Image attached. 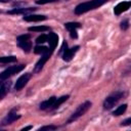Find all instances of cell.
Masks as SVG:
<instances>
[{"label":"cell","instance_id":"6da1fadb","mask_svg":"<svg viewBox=\"0 0 131 131\" xmlns=\"http://www.w3.org/2000/svg\"><path fill=\"white\" fill-rule=\"evenodd\" d=\"M107 1L110 0H91V1H87V2H83V3H80L78 4L76 7H75V14L79 15V14H82V13H85L89 10H93V9H96L98 8L99 6L103 5L104 3H106Z\"/></svg>","mask_w":131,"mask_h":131},{"label":"cell","instance_id":"7a4b0ae2","mask_svg":"<svg viewBox=\"0 0 131 131\" xmlns=\"http://www.w3.org/2000/svg\"><path fill=\"white\" fill-rule=\"evenodd\" d=\"M125 95L124 91H116L114 93H112L111 95H108L104 101H103V108L104 110H112Z\"/></svg>","mask_w":131,"mask_h":131},{"label":"cell","instance_id":"3957f363","mask_svg":"<svg viewBox=\"0 0 131 131\" xmlns=\"http://www.w3.org/2000/svg\"><path fill=\"white\" fill-rule=\"evenodd\" d=\"M91 105H92L91 101H88V100L85 101V102H83L82 104H80V105L77 107V110L71 115V117H70L69 120L67 121V124H70V123H72V122L78 120L80 117H82V116L91 107Z\"/></svg>","mask_w":131,"mask_h":131},{"label":"cell","instance_id":"277c9868","mask_svg":"<svg viewBox=\"0 0 131 131\" xmlns=\"http://www.w3.org/2000/svg\"><path fill=\"white\" fill-rule=\"evenodd\" d=\"M25 68H26V64H17V66L9 67V68H7L6 70H4V71L0 74V80H1V81H4V80H6V79L12 77L13 75L19 73V72L23 71Z\"/></svg>","mask_w":131,"mask_h":131},{"label":"cell","instance_id":"5b68a950","mask_svg":"<svg viewBox=\"0 0 131 131\" xmlns=\"http://www.w3.org/2000/svg\"><path fill=\"white\" fill-rule=\"evenodd\" d=\"M53 50H54L53 48H50V47H49L48 51H47L46 53H44V54L41 56V58L38 60V62L36 63L35 68H34V72H35V73H39V72H41V70L43 69V67H44V64L46 63V61L50 58L51 54L53 53Z\"/></svg>","mask_w":131,"mask_h":131},{"label":"cell","instance_id":"8992f818","mask_svg":"<svg viewBox=\"0 0 131 131\" xmlns=\"http://www.w3.org/2000/svg\"><path fill=\"white\" fill-rule=\"evenodd\" d=\"M19 118H20V115L16 114V113L14 112V110H12V111H10V112L5 116V118L2 119V121H1V126H7V125H10L11 123L17 121Z\"/></svg>","mask_w":131,"mask_h":131},{"label":"cell","instance_id":"52a82bcc","mask_svg":"<svg viewBox=\"0 0 131 131\" xmlns=\"http://www.w3.org/2000/svg\"><path fill=\"white\" fill-rule=\"evenodd\" d=\"M30 78H31V74L30 73H26V74H24V75H21L17 80H16V82H15V85H14V90H16V91H18V90H20V89H23L26 85H27V83L29 82V80H30Z\"/></svg>","mask_w":131,"mask_h":131},{"label":"cell","instance_id":"ba28073f","mask_svg":"<svg viewBox=\"0 0 131 131\" xmlns=\"http://www.w3.org/2000/svg\"><path fill=\"white\" fill-rule=\"evenodd\" d=\"M131 7V1H123L118 3L114 8V13L116 15H120L121 13L127 11Z\"/></svg>","mask_w":131,"mask_h":131},{"label":"cell","instance_id":"9c48e42d","mask_svg":"<svg viewBox=\"0 0 131 131\" xmlns=\"http://www.w3.org/2000/svg\"><path fill=\"white\" fill-rule=\"evenodd\" d=\"M37 8L35 7H17V8H12L11 10H8V14H26L32 11H35Z\"/></svg>","mask_w":131,"mask_h":131},{"label":"cell","instance_id":"30bf717a","mask_svg":"<svg viewBox=\"0 0 131 131\" xmlns=\"http://www.w3.org/2000/svg\"><path fill=\"white\" fill-rule=\"evenodd\" d=\"M79 48H80V46H74L73 48H68L64 52H63V54L61 55L62 56V59L64 60V61H70L73 57H74V55H75V53L79 50Z\"/></svg>","mask_w":131,"mask_h":131},{"label":"cell","instance_id":"8fae6325","mask_svg":"<svg viewBox=\"0 0 131 131\" xmlns=\"http://www.w3.org/2000/svg\"><path fill=\"white\" fill-rule=\"evenodd\" d=\"M23 19L26 21H41V20L47 19V16L39 15V14H26L23 17Z\"/></svg>","mask_w":131,"mask_h":131},{"label":"cell","instance_id":"7c38bea8","mask_svg":"<svg viewBox=\"0 0 131 131\" xmlns=\"http://www.w3.org/2000/svg\"><path fill=\"white\" fill-rule=\"evenodd\" d=\"M11 86V82L10 81H2L1 83V87H0V99H3L4 96L8 93L9 89Z\"/></svg>","mask_w":131,"mask_h":131},{"label":"cell","instance_id":"4fadbf2b","mask_svg":"<svg viewBox=\"0 0 131 131\" xmlns=\"http://www.w3.org/2000/svg\"><path fill=\"white\" fill-rule=\"evenodd\" d=\"M55 100H56V97H55V96H51L50 98H48V99L42 101V102L40 103V105H39L40 110H42V111H45V110H48V108L50 110L51 106L53 105V103L55 102Z\"/></svg>","mask_w":131,"mask_h":131},{"label":"cell","instance_id":"5bb4252c","mask_svg":"<svg viewBox=\"0 0 131 131\" xmlns=\"http://www.w3.org/2000/svg\"><path fill=\"white\" fill-rule=\"evenodd\" d=\"M57 41H58V36L55 33L51 32V33L48 34V43H49V47L50 48L54 49L56 47V45H57Z\"/></svg>","mask_w":131,"mask_h":131},{"label":"cell","instance_id":"9a60e30c","mask_svg":"<svg viewBox=\"0 0 131 131\" xmlns=\"http://www.w3.org/2000/svg\"><path fill=\"white\" fill-rule=\"evenodd\" d=\"M17 45L26 52V53H29L32 49V42L30 40H26V41H19L17 42Z\"/></svg>","mask_w":131,"mask_h":131},{"label":"cell","instance_id":"2e32d148","mask_svg":"<svg viewBox=\"0 0 131 131\" xmlns=\"http://www.w3.org/2000/svg\"><path fill=\"white\" fill-rule=\"evenodd\" d=\"M69 97H70V95H63V96H61V97H59V98H56L55 102L53 103V105L51 106L50 110H56V108H58V107L60 106V104H62L64 101L68 100Z\"/></svg>","mask_w":131,"mask_h":131},{"label":"cell","instance_id":"e0dca14e","mask_svg":"<svg viewBox=\"0 0 131 131\" xmlns=\"http://www.w3.org/2000/svg\"><path fill=\"white\" fill-rule=\"evenodd\" d=\"M48 49H49V47H46V46L41 45V44H38L37 46H35L34 52H35L36 54H41V55H43L44 53H46V52L48 51Z\"/></svg>","mask_w":131,"mask_h":131},{"label":"cell","instance_id":"ac0fdd59","mask_svg":"<svg viewBox=\"0 0 131 131\" xmlns=\"http://www.w3.org/2000/svg\"><path fill=\"white\" fill-rule=\"evenodd\" d=\"M126 110H127V104H126V103L121 104L120 106H118V107L113 112V116H115V117L121 116V115H123V114L126 112Z\"/></svg>","mask_w":131,"mask_h":131},{"label":"cell","instance_id":"d6986e66","mask_svg":"<svg viewBox=\"0 0 131 131\" xmlns=\"http://www.w3.org/2000/svg\"><path fill=\"white\" fill-rule=\"evenodd\" d=\"M30 32H46V31H49V27L47 26H35V27H30L28 29Z\"/></svg>","mask_w":131,"mask_h":131},{"label":"cell","instance_id":"ffe728a7","mask_svg":"<svg viewBox=\"0 0 131 131\" xmlns=\"http://www.w3.org/2000/svg\"><path fill=\"white\" fill-rule=\"evenodd\" d=\"M64 27H66V29L67 30H69V31H71V30H76V29H79V28H81V24L80 23H67V24H64Z\"/></svg>","mask_w":131,"mask_h":131},{"label":"cell","instance_id":"44dd1931","mask_svg":"<svg viewBox=\"0 0 131 131\" xmlns=\"http://www.w3.org/2000/svg\"><path fill=\"white\" fill-rule=\"evenodd\" d=\"M17 59L15 56L11 55V56H3L0 58V62L1 63H8V62H15Z\"/></svg>","mask_w":131,"mask_h":131},{"label":"cell","instance_id":"7402d4cb","mask_svg":"<svg viewBox=\"0 0 131 131\" xmlns=\"http://www.w3.org/2000/svg\"><path fill=\"white\" fill-rule=\"evenodd\" d=\"M37 44H43L45 42H48V35H45V34H41L40 36H38L36 38V41H35Z\"/></svg>","mask_w":131,"mask_h":131},{"label":"cell","instance_id":"603a6c76","mask_svg":"<svg viewBox=\"0 0 131 131\" xmlns=\"http://www.w3.org/2000/svg\"><path fill=\"white\" fill-rule=\"evenodd\" d=\"M31 36L29 34H24V35H19L16 37V41L19 42V41H26V40H30Z\"/></svg>","mask_w":131,"mask_h":131},{"label":"cell","instance_id":"cb8c5ba5","mask_svg":"<svg viewBox=\"0 0 131 131\" xmlns=\"http://www.w3.org/2000/svg\"><path fill=\"white\" fill-rule=\"evenodd\" d=\"M55 129H57V127H56V126H54V125H47V126H43V127L39 128V129H38V131H45V130H55Z\"/></svg>","mask_w":131,"mask_h":131},{"label":"cell","instance_id":"d4e9b609","mask_svg":"<svg viewBox=\"0 0 131 131\" xmlns=\"http://www.w3.org/2000/svg\"><path fill=\"white\" fill-rule=\"evenodd\" d=\"M120 27H121V29H122L123 31H126V30L129 28V20H128V19H123V20L121 21Z\"/></svg>","mask_w":131,"mask_h":131},{"label":"cell","instance_id":"484cf974","mask_svg":"<svg viewBox=\"0 0 131 131\" xmlns=\"http://www.w3.org/2000/svg\"><path fill=\"white\" fill-rule=\"evenodd\" d=\"M59 0H36L37 4H47V3H53V2H57Z\"/></svg>","mask_w":131,"mask_h":131},{"label":"cell","instance_id":"4316f807","mask_svg":"<svg viewBox=\"0 0 131 131\" xmlns=\"http://www.w3.org/2000/svg\"><path fill=\"white\" fill-rule=\"evenodd\" d=\"M67 49H68V44H67L66 41H63V42H62V45H61V47H60V50H59V52H58V54H59V55H62L63 52H64Z\"/></svg>","mask_w":131,"mask_h":131},{"label":"cell","instance_id":"83f0119b","mask_svg":"<svg viewBox=\"0 0 131 131\" xmlns=\"http://www.w3.org/2000/svg\"><path fill=\"white\" fill-rule=\"evenodd\" d=\"M129 125H131V117L127 118L121 122V126H129Z\"/></svg>","mask_w":131,"mask_h":131},{"label":"cell","instance_id":"f1b7e54d","mask_svg":"<svg viewBox=\"0 0 131 131\" xmlns=\"http://www.w3.org/2000/svg\"><path fill=\"white\" fill-rule=\"evenodd\" d=\"M70 35L73 39H77L78 38V34H77V31L76 30H71L70 31Z\"/></svg>","mask_w":131,"mask_h":131},{"label":"cell","instance_id":"f546056e","mask_svg":"<svg viewBox=\"0 0 131 131\" xmlns=\"http://www.w3.org/2000/svg\"><path fill=\"white\" fill-rule=\"evenodd\" d=\"M30 129H32V126H28V127H25V128H23V129H21V131H27V130H30Z\"/></svg>","mask_w":131,"mask_h":131},{"label":"cell","instance_id":"4dcf8cb0","mask_svg":"<svg viewBox=\"0 0 131 131\" xmlns=\"http://www.w3.org/2000/svg\"><path fill=\"white\" fill-rule=\"evenodd\" d=\"M0 1H1L2 3H5V2H9L10 0H0Z\"/></svg>","mask_w":131,"mask_h":131}]
</instances>
